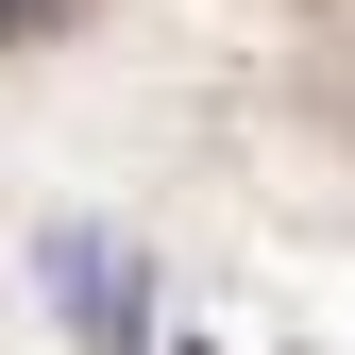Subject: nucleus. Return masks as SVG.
<instances>
[{
    "mask_svg": "<svg viewBox=\"0 0 355 355\" xmlns=\"http://www.w3.org/2000/svg\"><path fill=\"white\" fill-rule=\"evenodd\" d=\"M51 304H68V338L136 355V338H153V254H136V237H51Z\"/></svg>",
    "mask_w": 355,
    "mask_h": 355,
    "instance_id": "obj_1",
    "label": "nucleus"
},
{
    "mask_svg": "<svg viewBox=\"0 0 355 355\" xmlns=\"http://www.w3.org/2000/svg\"><path fill=\"white\" fill-rule=\"evenodd\" d=\"M0 17H51V0H0Z\"/></svg>",
    "mask_w": 355,
    "mask_h": 355,
    "instance_id": "obj_2",
    "label": "nucleus"
}]
</instances>
